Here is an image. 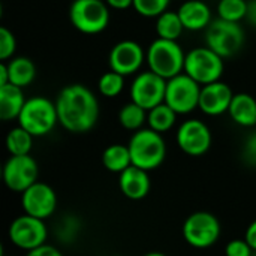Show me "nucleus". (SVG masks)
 Instances as JSON below:
<instances>
[{"label":"nucleus","instance_id":"nucleus-1","mask_svg":"<svg viewBox=\"0 0 256 256\" xmlns=\"http://www.w3.org/2000/svg\"><path fill=\"white\" fill-rule=\"evenodd\" d=\"M56 106L58 123L74 134L93 129L99 118V102L94 93L82 84H70L62 88Z\"/></svg>","mask_w":256,"mask_h":256},{"label":"nucleus","instance_id":"nucleus-2","mask_svg":"<svg viewBox=\"0 0 256 256\" xmlns=\"http://www.w3.org/2000/svg\"><path fill=\"white\" fill-rule=\"evenodd\" d=\"M129 152L132 158V165L142 170L152 171L160 166L166 158V144L160 132L147 128L135 130L129 141Z\"/></svg>","mask_w":256,"mask_h":256},{"label":"nucleus","instance_id":"nucleus-3","mask_svg":"<svg viewBox=\"0 0 256 256\" xmlns=\"http://www.w3.org/2000/svg\"><path fill=\"white\" fill-rule=\"evenodd\" d=\"M184 60L186 54L183 48L177 40L172 39L158 38L146 51L148 69L166 80L184 72Z\"/></svg>","mask_w":256,"mask_h":256},{"label":"nucleus","instance_id":"nucleus-4","mask_svg":"<svg viewBox=\"0 0 256 256\" xmlns=\"http://www.w3.org/2000/svg\"><path fill=\"white\" fill-rule=\"evenodd\" d=\"M16 120L18 124L33 136H44L58 123L56 102H51L44 96H33L26 100Z\"/></svg>","mask_w":256,"mask_h":256},{"label":"nucleus","instance_id":"nucleus-5","mask_svg":"<svg viewBox=\"0 0 256 256\" xmlns=\"http://www.w3.org/2000/svg\"><path fill=\"white\" fill-rule=\"evenodd\" d=\"M72 26L84 34H98L110 24V6L105 0H74L69 9Z\"/></svg>","mask_w":256,"mask_h":256},{"label":"nucleus","instance_id":"nucleus-6","mask_svg":"<svg viewBox=\"0 0 256 256\" xmlns=\"http://www.w3.org/2000/svg\"><path fill=\"white\" fill-rule=\"evenodd\" d=\"M224 57L210 46H196L186 54L184 72L201 86L219 81L224 75Z\"/></svg>","mask_w":256,"mask_h":256},{"label":"nucleus","instance_id":"nucleus-7","mask_svg":"<svg viewBox=\"0 0 256 256\" xmlns=\"http://www.w3.org/2000/svg\"><path fill=\"white\" fill-rule=\"evenodd\" d=\"M206 44L224 58L232 57L244 44V32L238 22L218 18L206 28Z\"/></svg>","mask_w":256,"mask_h":256},{"label":"nucleus","instance_id":"nucleus-8","mask_svg":"<svg viewBox=\"0 0 256 256\" xmlns=\"http://www.w3.org/2000/svg\"><path fill=\"white\" fill-rule=\"evenodd\" d=\"M201 84L189 76L186 72H182L166 82L165 102L178 114L184 116L192 112L200 105Z\"/></svg>","mask_w":256,"mask_h":256},{"label":"nucleus","instance_id":"nucleus-9","mask_svg":"<svg viewBox=\"0 0 256 256\" xmlns=\"http://www.w3.org/2000/svg\"><path fill=\"white\" fill-rule=\"evenodd\" d=\"M183 237L195 249H208L220 237V224L208 212L192 213L183 224Z\"/></svg>","mask_w":256,"mask_h":256},{"label":"nucleus","instance_id":"nucleus-10","mask_svg":"<svg viewBox=\"0 0 256 256\" xmlns=\"http://www.w3.org/2000/svg\"><path fill=\"white\" fill-rule=\"evenodd\" d=\"M9 238L18 249L32 252L46 242L48 228L44 219L24 213L22 216L12 220L9 226Z\"/></svg>","mask_w":256,"mask_h":256},{"label":"nucleus","instance_id":"nucleus-11","mask_svg":"<svg viewBox=\"0 0 256 256\" xmlns=\"http://www.w3.org/2000/svg\"><path fill=\"white\" fill-rule=\"evenodd\" d=\"M39 168L30 154H10L3 166V182L8 189L22 194L38 182Z\"/></svg>","mask_w":256,"mask_h":256},{"label":"nucleus","instance_id":"nucleus-12","mask_svg":"<svg viewBox=\"0 0 256 256\" xmlns=\"http://www.w3.org/2000/svg\"><path fill=\"white\" fill-rule=\"evenodd\" d=\"M168 80L158 75L153 70H147L135 76L130 86V98L134 102L146 108L147 111L154 108L156 105L165 102Z\"/></svg>","mask_w":256,"mask_h":256},{"label":"nucleus","instance_id":"nucleus-13","mask_svg":"<svg viewBox=\"0 0 256 256\" xmlns=\"http://www.w3.org/2000/svg\"><path fill=\"white\" fill-rule=\"evenodd\" d=\"M177 144L180 150L189 156H202L212 147V132L208 126L198 118L186 120L177 130Z\"/></svg>","mask_w":256,"mask_h":256},{"label":"nucleus","instance_id":"nucleus-14","mask_svg":"<svg viewBox=\"0 0 256 256\" xmlns=\"http://www.w3.org/2000/svg\"><path fill=\"white\" fill-rule=\"evenodd\" d=\"M21 206L24 213L39 219H48L57 208V195L46 183L36 182L21 195Z\"/></svg>","mask_w":256,"mask_h":256},{"label":"nucleus","instance_id":"nucleus-15","mask_svg":"<svg viewBox=\"0 0 256 256\" xmlns=\"http://www.w3.org/2000/svg\"><path fill=\"white\" fill-rule=\"evenodd\" d=\"M146 52L142 46L130 39L117 42L108 56L110 69L122 74V75H132L135 74L144 63Z\"/></svg>","mask_w":256,"mask_h":256},{"label":"nucleus","instance_id":"nucleus-16","mask_svg":"<svg viewBox=\"0 0 256 256\" xmlns=\"http://www.w3.org/2000/svg\"><path fill=\"white\" fill-rule=\"evenodd\" d=\"M232 98H234V93L231 87L219 80V81L202 86L198 108L204 114L212 116V117L222 116L228 112Z\"/></svg>","mask_w":256,"mask_h":256},{"label":"nucleus","instance_id":"nucleus-17","mask_svg":"<svg viewBox=\"0 0 256 256\" xmlns=\"http://www.w3.org/2000/svg\"><path fill=\"white\" fill-rule=\"evenodd\" d=\"M118 186L122 194L128 200L141 201L148 195L152 182L147 174V170H142L136 165H130L120 172Z\"/></svg>","mask_w":256,"mask_h":256},{"label":"nucleus","instance_id":"nucleus-18","mask_svg":"<svg viewBox=\"0 0 256 256\" xmlns=\"http://www.w3.org/2000/svg\"><path fill=\"white\" fill-rule=\"evenodd\" d=\"M186 30L200 32L212 22V9L202 0H186L177 10Z\"/></svg>","mask_w":256,"mask_h":256},{"label":"nucleus","instance_id":"nucleus-19","mask_svg":"<svg viewBox=\"0 0 256 256\" xmlns=\"http://www.w3.org/2000/svg\"><path fill=\"white\" fill-rule=\"evenodd\" d=\"M26 100L22 87L12 82L0 86V118L4 122L18 118Z\"/></svg>","mask_w":256,"mask_h":256},{"label":"nucleus","instance_id":"nucleus-20","mask_svg":"<svg viewBox=\"0 0 256 256\" xmlns=\"http://www.w3.org/2000/svg\"><path fill=\"white\" fill-rule=\"evenodd\" d=\"M228 114L238 126L254 128L256 126V99L249 93L234 94Z\"/></svg>","mask_w":256,"mask_h":256},{"label":"nucleus","instance_id":"nucleus-21","mask_svg":"<svg viewBox=\"0 0 256 256\" xmlns=\"http://www.w3.org/2000/svg\"><path fill=\"white\" fill-rule=\"evenodd\" d=\"M8 69H9V82L20 86L22 88L32 84L36 78V66L27 57L12 58L8 63Z\"/></svg>","mask_w":256,"mask_h":256},{"label":"nucleus","instance_id":"nucleus-22","mask_svg":"<svg viewBox=\"0 0 256 256\" xmlns=\"http://www.w3.org/2000/svg\"><path fill=\"white\" fill-rule=\"evenodd\" d=\"M102 164L111 172H122L128 166L132 165V158L129 152V146L112 144L106 147L102 153Z\"/></svg>","mask_w":256,"mask_h":256},{"label":"nucleus","instance_id":"nucleus-23","mask_svg":"<svg viewBox=\"0 0 256 256\" xmlns=\"http://www.w3.org/2000/svg\"><path fill=\"white\" fill-rule=\"evenodd\" d=\"M177 116L178 114L166 102H162V104L156 105L154 108L148 110L147 123H148V128L164 134L174 128V124L177 122Z\"/></svg>","mask_w":256,"mask_h":256},{"label":"nucleus","instance_id":"nucleus-24","mask_svg":"<svg viewBox=\"0 0 256 256\" xmlns=\"http://www.w3.org/2000/svg\"><path fill=\"white\" fill-rule=\"evenodd\" d=\"M183 30H186V28H184V26H183V22L180 20L178 12L165 10L156 20V33H158V38L177 40L182 36Z\"/></svg>","mask_w":256,"mask_h":256},{"label":"nucleus","instance_id":"nucleus-25","mask_svg":"<svg viewBox=\"0 0 256 256\" xmlns=\"http://www.w3.org/2000/svg\"><path fill=\"white\" fill-rule=\"evenodd\" d=\"M147 114H148V111L146 108H142L141 105H138L136 102L132 100L120 110L118 120L124 129L140 130L144 126V123L147 122Z\"/></svg>","mask_w":256,"mask_h":256},{"label":"nucleus","instance_id":"nucleus-26","mask_svg":"<svg viewBox=\"0 0 256 256\" xmlns=\"http://www.w3.org/2000/svg\"><path fill=\"white\" fill-rule=\"evenodd\" d=\"M33 138L34 136L24 128H14L6 136V148L10 154H30Z\"/></svg>","mask_w":256,"mask_h":256},{"label":"nucleus","instance_id":"nucleus-27","mask_svg":"<svg viewBox=\"0 0 256 256\" xmlns=\"http://www.w3.org/2000/svg\"><path fill=\"white\" fill-rule=\"evenodd\" d=\"M98 88H99L102 96H105V98H116L124 88V75H122V74H118V72L111 69L110 72H105L99 78Z\"/></svg>","mask_w":256,"mask_h":256},{"label":"nucleus","instance_id":"nucleus-28","mask_svg":"<svg viewBox=\"0 0 256 256\" xmlns=\"http://www.w3.org/2000/svg\"><path fill=\"white\" fill-rule=\"evenodd\" d=\"M248 12V2L246 0H220L218 4L219 18L226 21L240 22L246 18Z\"/></svg>","mask_w":256,"mask_h":256},{"label":"nucleus","instance_id":"nucleus-29","mask_svg":"<svg viewBox=\"0 0 256 256\" xmlns=\"http://www.w3.org/2000/svg\"><path fill=\"white\" fill-rule=\"evenodd\" d=\"M171 0H134V9L146 18H153L164 14Z\"/></svg>","mask_w":256,"mask_h":256},{"label":"nucleus","instance_id":"nucleus-30","mask_svg":"<svg viewBox=\"0 0 256 256\" xmlns=\"http://www.w3.org/2000/svg\"><path fill=\"white\" fill-rule=\"evenodd\" d=\"M16 50L15 34L8 27H0V60L6 62L14 56Z\"/></svg>","mask_w":256,"mask_h":256},{"label":"nucleus","instance_id":"nucleus-31","mask_svg":"<svg viewBox=\"0 0 256 256\" xmlns=\"http://www.w3.org/2000/svg\"><path fill=\"white\" fill-rule=\"evenodd\" d=\"M225 254L228 256H250L254 254V250L249 246V243L246 242V238L244 240L237 238V240H232L228 243Z\"/></svg>","mask_w":256,"mask_h":256},{"label":"nucleus","instance_id":"nucleus-32","mask_svg":"<svg viewBox=\"0 0 256 256\" xmlns=\"http://www.w3.org/2000/svg\"><path fill=\"white\" fill-rule=\"evenodd\" d=\"M243 159L248 165L256 166V132L250 134L243 146Z\"/></svg>","mask_w":256,"mask_h":256},{"label":"nucleus","instance_id":"nucleus-33","mask_svg":"<svg viewBox=\"0 0 256 256\" xmlns=\"http://www.w3.org/2000/svg\"><path fill=\"white\" fill-rule=\"evenodd\" d=\"M76 231H78V228H76L75 219L74 218H69V219H66V222L60 228L58 238H62V240H70V238H74V236L76 234Z\"/></svg>","mask_w":256,"mask_h":256},{"label":"nucleus","instance_id":"nucleus-34","mask_svg":"<svg viewBox=\"0 0 256 256\" xmlns=\"http://www.w3.org/2000/svg\"><path fill=\"white\" fill-rule=\"evenodd\" d=\"M28 255L30 256H62V252H60L58 249H56L54 246L44 243V244H40L39 248H36V249H33L32 252H28Z\"/></svg>","mask_w":256,"mask_h":256},{"label":"nucleus","instance_id":"nucleus-35","mask_svg":"<svg viewBox=\"0 0 256 256\" xmlns=\"http://www.w3.org/2000/svg\"><path fill=\"white\" fill-rule=\"evenodd\" d=\"M244 238H246V242L249 243V246L252 248V250L256 252V220H254V222L248 226Z\"/></svg>","mask_w":256,"mask_h":256},{"label":"nucleus","instance_id":"nucleus-36","mask_svg":"<svg viewBox=\"0 0 256 256\" xmlns=\"http://www.w3.org/2000/svg\"><path fill=\"white\" fill-rule=\"evenodd\" d=\"M106 4L117 10H124L134 6V0H105Z\"/></svg>","mask_w":256,"mask_h":256},{"label":"nucleus","instance_id":"nucleus-37","mask_svg":"<svg viewBox=\"0 0 256 256\" xmlns=\"http://www.w3.org/2000/svg\"><path fill=\"white\" fill-rule=\"evenodd\" d=\"M244 20L256 28V0L248 2V12H246V18Z\"/></svg>","mask_w":256,"mask_h":256},{"label":"nucleus","instance_id":"nucleus-38","mask_svg":"<svg viewBox=\"0 0 256 256\" xmlns=\"http://www.w3.org/2000/svg\"><path fill=\"white\" fill-rule=\"evenodd\" d=\"M9 82V69H8V63L2 62L0 64V86L8 84Z\"/></svg>","mask_w":256,"mask_h":256}]
</instances>
